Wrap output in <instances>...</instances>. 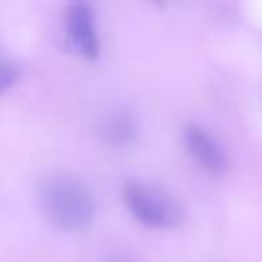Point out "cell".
<instances>
[{"label":"cell","instance_id":"1","mask_svg":"<svg viewBox=\"0 0 262 262\" xmlns=\"http://www.w3.org/2000/svg\"><path fill=\"white\" fill-rule=\"evenodd\" d=\"M41 205L45 215L59 227L80 229L94 213L90 188L68 172H53L41 182Z\"/></svg>","mask_w":262,"mask_h":262},{"label":"cell","instance_id":"2","mask_svg":"<svg viewBox=\"0 0 262 262\" xmlns=\"http://www.w3.org/2000/svg\"><path fill=\"white\" fill-rule=\"evenodd\" d=\"M123 199L131 213L151 227H174L182 219L178 201L162 186L143 180H129L123 186Z\"/></svg>","mask_w":262,"mask_h":262},{"label":"cell","instance_id":"3","mask_svg":"<svg viewBox=\"0 0 262 262\" xmlns=\"http://www.w3.org/2000/svg\"><path fill=\"white\" fill-rule=\"evenodd\" d=\"M184 143L190 151L192 160L209 170V172H223L227 168V154L225 147L201 125L188 123L184 127Z\"/></svg>","mask_w":262,"mask_h":262},{"label":"cell","instance_id":"4","mask_svg":"<svg viewBox=\"0 0 262 262\" xmlns=\"http://www.w3.org/2000/svg\"><path fill=\"white\" fill-rule=\"evenodd\" d=\"M66 29L72 45L86 57H94L98 53V35L94 27L92 8L88 4H70L66 10Z\"/></svg>","mask_w":262,"mask_h":262},{"label":"cell","instance_id":"5","mask_svg":"<svg viewBox=\"0 0 262 262\" xmlns=\"http://www.w3.org/2000/svg\"><path fill=\"white\" fill-rule=\"evenodd\" d=\"M104 133H106L113 141H127V139L133 135V123H131V119L127 117V113L111 115V117L106 119Z\"/></svg>","mask_w":262,"mask_h":262},{"label":"cell","instance_id":"6","mask_svg":"<svg viewBox=\"0 0 262 262\" xmlns=\"http://www.w3.org/2000/svg\"><path fill=\"white\" fill-rule=\"evenodd\" d=\"M16 76H18L16 66H14L12 61L0 57V92H4V90L16 80Z\"/></svg>","mask_w":262,"mask_h":262},{"label":"cell","instance_id":"7","mask_svg":"<svg viewBox=\"0 0 262 262\" xmlns=\"http://www.w3.org/2000/svg\"><path fill=\"white\" fill-rule=\"evenodd\" d=\"M106 262H131V260H129V258H125L123 254H113V256H111Z\"/></svg>","mask_w":262,"mask_h":262}]
</instances>
